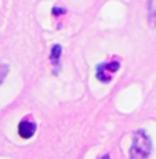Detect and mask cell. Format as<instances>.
Listing matches in <instances>:
<instances>
[{
	"label": "cell",
	"instance_id": "1",
	"mask_svg": "<svg viewBox=\"0 0 156 159\" xmlns=\"http://www.w3.org/2000/svg\"><path fill=\"white\" fill-rule=\"evenodd\" d=\"M151 154V140L145 131L140 130L134 134L130 149L131 159H146Z\"/></svg>",
	"mask_w": 156,
	"mask_h": 159
},
{
	"label": "cell",
	"instance_id": "2",
	"mask_svg": "<svg viewBox=\"0 0 156 159\" xmlns=\"http://www.w3.org/2000/svg\"><path fill=\"white\" fill-rule=\"evenodd\" d=\"M119 62L118 61H112L109 64H101L97 68V79H100L104 83H108L112 79V73L119 69Z\"/></svg>",
	"mask_w": 156,
	"mask_h": 159
},
{
	"label": "cell",
	"instance_id": "3",
	"mask_svg": "<svg viewBox=\"0 0 156 159\" xmlns=\"http://www.w3.org/2000/svg\"><path fill=\"white\" fill-rule=\"evenodd\" d=\"M36 131V125L29 120H22L18 125V134L22 139H30Z\"/></svg>",
	"mask_w": 156,
	"mask_h": 159
},
{
	"label": "cell",
	"instance_id": "6",
	"mask_svg": "<svg viewBox=\"0 0 156 159\" xmlns=\"http://www.w3.org/2000/svg\"><path fill=\"white\" fill-rule=\"evenodd\" d=\"M7 72H8V66L7 65H0V83H2L3 79L6 78Z\"/></svg>",
	"mask_w": 156,
	"mask_h": 159
},
{
	"label": "cell",
	"instance_id": "5",
	"mask_svg": "<svg viewBox=\"0 0 156 159\" xmlns=\"http://www.w3.org/2000/svg\"><path fill=\"white\" fill-rule=\"evenodd\" d=\"M61 51H62V48H61V46H53V48H51V61H53L54 64H57L58 61H60V57H61Z\"/></svg>",
	"mask_w": 156,
	"mask_h": 159
},
{
	"label": "cell",
	"instance_id": "7",
	"mask_svg": "<svg viewBox=\"0 0 156 159\" xmlns=\"http://www.w3.org/2000/svg\"><path fill=\"white\" fill-rule=\"evenodd\" d=\"M53 13H54V15H61V14H65V10H64V8L54 7L53 8Z\"/></svg>",
	"mask_w": 156,
	"mask_h": 159
},
{
	"label": "cell",
	"instance_id": "8",
	"mask_svg": "<svg viewBox=\"0 0 156 159\" xmlns=\"http://www.w3.org/2000/svg\"><path fill=\"white\" fill-rule=\"evenodd\" d=\"M102 159H111V158H109V155H105V157H104Z\"/></svg>",
	"mask_w": 156,
	"mask_h": 159
},
{
	"label": "cell",
	"instance_id": "4",
	"mask_svg": "<svg viewBox=\"0 0 156 159\" xmlns=\"http://www.w3.org/2000/svg\"><path fill=\"white\" fill-rule=\"evenodd\" d=\"M148 17H149V24L152 26H156V0H149L148 4Z\"/></svg>",
	"mask_w": 156,
	"mask_h": 159
}]
</instances>
